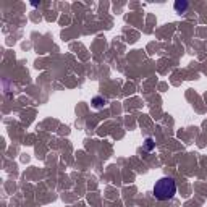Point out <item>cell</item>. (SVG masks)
<instances>
[{
  "mask_svg": "<svg viewBox=\"0 0 207 207\" xmlns=\"http://www.w3.org/2000/svg\"><path fill=\"white\" fill-rule=\"evenodd\" d=\"M92 104H94L95 109H102V107L105 105V99H104V97H94Z\"/></svg>",
  "mask_w": 207,
  "mask_h": 207,
  "instance_id": "obj_3",
  "label": "cell"
},
{
  "mask_svg": "<svg viewBox=\"0 0 207 207\" xmlns=\"http://www.w3.org/2000/svg\"><path fill=\"white\" fill-rule=\"evenodd\" d=\"M176 194V183L173 178H160L154 186V196L159 201H168Z\"/></svg>",
  "mask_w": 207,
  "mask_h": 207,
  "instance_id": "obj_1",
  "label": "cell"
},
{
  "mask_svg": "<svg viewBox=\"0 0 207 207\" xmlns=\"http://www.w3.org/2000/svg\"><path fill=\"white\" fill-rule=\"evenodd\" d=\"M173 7H175V11H176V13H185V11L188 10V2H185V0H176Z\"/></svg>",
  "mask_w": 207,
  "mask_h": 207,
  "instance_id": "obj_2",
  "label": "cell"
},
{
  "mask_svg": "<svg viewBox=\"0 0 207 207\" xmlns=\"http://www.w3.org/2000/svg\"><path fill=\"white\" fill-rule=\"evenodd\" d=\"M144 147L147 150H152L154 149V139L152 138H147L146 141H144Z\"/></svg>",
  "mask_w": 207,
  "mask_h": 207,
  "instance_id": "obj_4",
  "label": "cell"
}]
</instances>
